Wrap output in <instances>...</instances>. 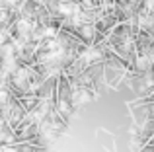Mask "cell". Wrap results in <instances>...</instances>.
<instances>
[{"mask_svg": "<svg viewBox=\"0 0 154 152\" xmlns=\"http://www.w3.org/2000/svg\"><path fill=\"white\" fill-rule=\"evenodd\" d=\"M0 152H18V148H14L12 144H2L0 146Z\"/></svg>", "mask_w": 154, "mask_h": 152, "instance_id": "obj_1", "label": "cell"}, {"mask_svg": "<svg viewBox=\"0 0 154 152\" xmlns=\"http://www.w3.org/2000/svg\"><path fill=\"white\" fill-rule=\"evenodd\" d=\"M6 99H8V94L4 90H0V103H6Z\"/></svg>", "mask_w": 154, "mask_h": 152, "instance_id": "obj_2", "label": "cell"}]
</instances>
